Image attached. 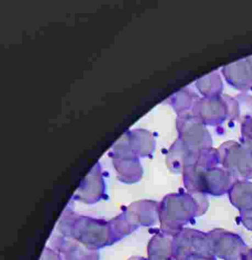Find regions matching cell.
Returning <instances> with one entry per match:
<instances>
[{
	"label": "cell",
	"mask_w": 252,
	"mask_h": 260,
	"mask_svg": "<svg viewBox=\"0 0 252 260\" xmlns=\"http://www.w3.org/2000/svg\"><path fill=\"white\" fill-rule=\"evenodd\" d=\"M207 234L214 256L223 260H244L247 248L239 236L220 228Z\"/></svg>",
	"instance_id": "6"
},
{
	"label": "cell",
	"mask_w": 252,
	"mask_h": 260,
	"mask_svg": "<svg viewBox=\"0 0 252 260\" xmlns=\"http://www.w3.org/2000/svg\"><path fill=\"white\" fill-rule=\"evenodd\" d=\"M220 164L236 181L252 179V150L235 141H228L218 149Z\"/></svg>",
	"instance_id": "3"
},
{
	"label": "cell",
	"mask_w": 252,
	"mask_h": 260,
	"mask_svg": "<svg viewBox=\"0 0 252 260\" xmlns=\"http://www.w3.org/2000/svg\"><path fill=\"white\" fill-rule=\"evenodd\" d=\"M196 87L203 97H217L221 95L223 84L217 72L206 74L195 82Z\"/></svg>",
	"instance_id": "10"
},
{
	"label": "cell",
	"mask_w": 252,
	"mask_h": 260,
	"mask_svg": "<svg viewBox=\"0 0 252 260\" xmlns=\"http://www.w3.org/2000/svg\"><path fill=\"white\" fill-rule=\"evenodd\" d=\"M177 128L179 139L192 151L212 147V138L206 125L194 115H178Z\"/></svg>",
	"instance_id": "4"
},
{
	"label": "cell",
	"mask_w": 252,
	"mask_h": 260,
	"mask_svg": "<svg viewBox=\"0 0 252 260\" xmlns=\"http://www.w3.org/2000/svg\"><path fill=\"white\" fill-rule=\"evenodd\" d=\"M174 258L182 260L189 255H213L207 234L183 228L174 236Z\"/></svg>",
	"instance_id": "5"
},
{
	"label": "cell",
	"mask_w": 252,
	"mask_h": 260,
	"mask_svg": "<svg viewBox=\"0 0 252 260\" xmlns=\"http://www.w3.org/2000/svg\"><path fill=\"white\" fill-rule=\"evenodd\" d=\"M231 202L238 208L241 221L252 231V182L236 181L229 191Z\"/></svg>",
	"instance_id": "8"
},
{
	"label": "cell",
	"mask_w": 252,
	"mask_h": 260,
	"mask_svg": "<svg viewBox=\"0 0 252 260\" xmlns=\"http://www.w3.org/2000/svg\"><path fill=\"white\" fill-rule=\"evenodd\" d=\"M182 260H215V257L214 255H193Z\"/></svg>",
	"instance_id": "13"
},
{
	"label": "cell",
	"mask_w": 252,
	"mask_h": 260,
	"mask_svg": "<svg viewBox=\"0 0 252 260\" xmlns=\"http://www.w3.org/2000/svg\"><path fill=\"white\" fill-rule=\"evenodd\" d=\"M222 73L233 87L241 91L252 89V66L247 57L226 65Z\"/></svg>",
	"instance_id": "9"
},
{
	"label": "cell",
	"mask_w": 252,
	"mask_h": 260,
	"mask_svg": "<svg viewBox=\"0 0 252 260\" xmlns=\"http://www.w3.org/2000/svg\"><path fill=\"white\" fill-rule=\"evenodd\" d=\"M241 144L252 150V118H244L241 124Z\"/></svg>",
	"instance_id": "12"
},
{
	"label": "cell",
	"mask_w": 252,
	"mask_h": 260,
	"mask_svg": "<svg viewBox=\"0 0 252 260\" xmlns=\"http://www.w3.org/2000/svg\"><path fill=\"white\" fill-rule=\"evenodd\" d=\"M244 260H252V249H247L244 255Z\"/></svg>",
	"instance_id": "14"
},
{
	"label": "cell",
	"mask_w": 252,
	"mask_h": 260,
	"mask_svg": "<svg viewBox=\"0 0 252 260\" xmlns=\"http://www.w3.org/2000/svg\"><path fill=\"white\" fill-rule=\"evenodd\" d=\"M184 184L190 194L222 196L235 181L223 167L194 165L183 171Z\"/></svg>",
	"instance_id": "2"
},
{
	"label": "cell",
	"mask_w": 252,
	"mask_h": 260,
	"mask_svg": "<svg viewBox=\"0 0 252 260\" xmlns=\"http://www.w3.org/2000/svg\"><path fill=\"white\" fill-rule=\"evenodd\" d=\"M195 194L177 193L169 194L159 206V215L165 234L174 236L194 217L206 211L207 204Z\"/></svg>",
	"instance_id": "1"
},
{
	"label": "cell",
	"mask_w": 252,
	"mask_h": 260,
	"mask_svg": "<svg viewBox=\"0 0 252 260\" xmlns=\"http://www.w3.org/2000/svg\"><path fill=\"white\" fill-rule=\"evenodd\" d=\"M198 95L191 89H182L172 97V106L178 115L190 114L196 102L199 100Z\"/></svg>",
	"instance_id": "11"
},
{
	"label": "cell",
	"mask_w": 252,
	"mask_h": 260,
	"mask_svg": "<svg viewBox=\"0 0 252 260\" xmlns=\"http://www.w3.org/2000/svg\"><path fill=\"white\" fill-rule=\"evenodd\" d=\"M192 115L205 125L217 126L230 117L226 95L199 99L192 109Z\"/></svg>",
	"instance_id": "7"
}]
</instances>
